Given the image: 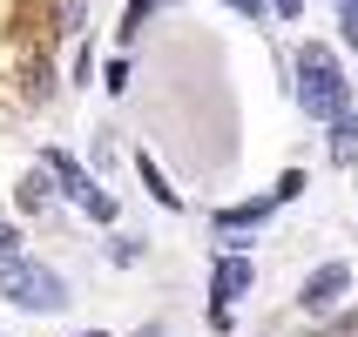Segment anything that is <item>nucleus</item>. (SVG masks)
<instances>
[{
  "instance_id": "f257e3e1",
  "label": "nucleus",
  "mask_w": 358,
  "mask_h": 337,
  "mask_svg": "<svg viewBox=\"0 0 358 337\" xmlns=\"http://www.w3.org/2000/svg\"><path fill=\"white\" fill-rule=\"evenodd\" d=\"M298 108L318 115V121L352 108V75L338 68V47H324V40H304L298 47Z\"/></svg>"
},
{
  "instance_id": "f03ea898",
  "label": "nucleus",
  "mask_w": 358,
  "mask_h": 337,
  "mask_svg": "<svg viewBox=\"0 0 358 337\" xmlns=\"http://www.w3.org/2000/svg\"><path fill=\"white\" fill-rule=\"evenodd\" d=\"M0 297L20 304V310H34V317H55L61 304H68V283H61L48 263L14 257V263H0Z\"/></svg>"
},
{
  "instance_id": "7ed1b4c3",
  "label": "nucleus",
  "mask_w": 358,
  "mask_h": 337,
  "mask_svg": "<svg viewBox=\"0 0 358 337\" xmlns=\"http://www.w3.org/2000/svg\"><path fill=\"white\" fill-rule=\"evenodd\" d=\"M41 169L55 176V189H61L68 202H75V209H88L95 223H115V196H108V189H101V182L88 176V169H81V162L68 156V149H48V156H41Z\"/></svg>"
},
{
  "instance_id": "20e7f679",
  "label": "nucleus",
  "mask_w": 358,
  "mask_h": 337,
  "mask_svg": "<svg viewBox=\"0 0 358 337\" xmlns=\"http://www.w3.org/2000/svg\"><path fill=\"white\" fill-rule=\"evenodd\" d=\"M345 290H352V270L331 257V263H318V270L298 283V304H304V310H338V297H345Z\"/></svg>"
},
{
  "instance_id": "39448f33",
  "label": "nucleus",
  "mask_w": 358,
  "mask_h": 337,
  "mask_svg": "<svg viewBox=\"0 0 358 337\" xmlns=\"http://www.w3.org/2000/svg\"><path fill=\"white\" fill-rule=\"evenodd\" d=\"M243 290H250V257H217V270H210V297H217V310H230Z\"/></svg>"
},
{
  "instance_id": "423d86ee",
  "label": "nucleus",
  "mask_w": 358,
  "mask_h": 337,
  "mask_svg": "<svg viewBox=\"0 0 358 337\" xmlns=\"http://www.w3.org/2000/svg\"><path fill=\"white\" fill-rule=\"evenodd\" d=\"M324 128H331V135H324V156L338 162V169H352V162H358V108H345V115H331Z\"/></svg>"
},
{
  "instance_id": "0eeeda50",
  "label": "nucleus",
  "mask_w": 358,
  "mask_h": 337,
  "mask_svg": "<svg viewBox=\"0 0 358 337\" xmlns=\"http://www.w3.org/2000/svg\"><path fill=\"white\" fill-rule=\"evenodd\" d=\"M271 209H278V189L257 196V202H237V209H217V230H223V237H243V230H257Z\"/></svg>"
},
{
  "instance_id": "6e6552de",
  "label": "nucleus",
  "mask_w": 358,
  "mask_h": 337,
  "mask_svg": "<svg viewBox=\"0 0 358 337\" xmlns=\"http://www.w3.org/2000/svg\"><path fill=\"white\" fill-rule=\"evenodd\" d=\"M136 169H142V182H149V196H156L162 209H182V196H176V189H169V176H162V169H156V162H149V156H136Z\"/></svg>"
},
{
  "instance_id": "1a4fd4ad",
  "label": "nucleus",
  "mask_w": 358,
  "mask_h": 337,
  "mask_svg": "<svg viewBox=\"0 0 358 337\" xmlns=\"http://www.w3.org/2000/svg\"><path fill=\"white\" fill-rule=\"evenodd\" d=\"M48 202H55V176H48V169H34V176L20 182V209H48Z\"/></svg>"
},
{
  "instance_id": "9d476101",
  "label": "nucleus",
  "mask_w": 358,
  "mask_h": 337,
  "mask_svg": "<svg viewBox=\"0 0 358 337\" xmlns=\"http://www.w3.org/2000/svg\"><path fill=\"white\" fill-rule=\"evenodd\" d=\"M156 7H169V0H129V7H122V27H115V34H122V40H136V34H142V20L156 14Z\"/></svg>"
},
{
  "instance_id": "9b49d317",
  "label": "nucleus",
  "mask_w": 358,
  "mask_h": 337,
  "mask_svg": "<svg viewBox=\"0 0 358 337\" xmlns=\"http://www.w3.org/2000/svg\"><path fill=\"white\" fill-rule=\"evenodd\" d=\"M338 34H345V47L358 54V0H338Z\"/></svg>"
},
{
  "instance_id": "f8f14e48",
  "label": "nucleus",
  "mask_w": 358,
  "mask_h": 337,
  "mask_svg": "<svg viewBox=\"0 0 358 337\" xmlns=\"http://www.w3.org/2000/svg\"><path fill=\"white\" fill-rule=\"evenodd\" d=\"M304 196V169H284L278 176V202H298Z\"/></svg>"
},
{
  "instance_id": "ddd939ff",
  "label": "nucleus",
  "mask_w": 358,
  "mask_h": 337,
  "mask_svg": "<svg viewBox=\"0 0 358 337\" xmlns=\"http://www.w3.org/2000/svg\"><path fill=\"white\" fill-rule=\"evenodd\" d=\"M108 257H115V263H136L142 257V237H115V243H108Z\"/></svg>"
},
{
  "instance_id": "4468645a",
  "label": "nucleus",
  "mask_w": 358,
  "mask_h": 337,
  "mask_svg": "<svg viewBox=\"0 0 358 337\" xmlns=\"http://www.w3.org/2000/svg\"><path fill=\"white\" fill-rule=\"evenodd\" d=\"M20 257V230H14V223H0V263H14Z\"/></svg>"
},
{
  "instance_id": "2eb2a0df",
  "label": "nucleus",
  "mask_w": 358,
  "mask_h": 337,
  "mask_svg": "<svg viewBox=\"0 0 358 337\" xmlns=\"http://www.w3.org/2000/svg\"><path fill=\"white\" fill-rule=\"evenodd\" d=\"M230 7H237L243 20H264V0H230Z\"/></svg>"
},
{
  "instance_id": "dca6fc26",
  "label": "nucleus",
  "mask_w": 358,
  "mask_h": 337,
  "mask_svg": "<svg viewBox=\"0 0 358 337\" xmlns=\"http://www.w3.org/2000/svg\"><path fill=\"white\" fill-rule=\"evenodd\" d=\"M271 7H278L284 20H298V7H304V0H271Z\"/></svg>"
},
{
  "instance_id": "f3484780",
  "label": "nucleus",
  "mask_w": 358,
  "mask_h": 337,
  "mask_svg": "<svg viewBox=\"0 0 358 337\" xmlns=\"http://www.w3.org/2000/svg\"><path fill=\"white\" fill-rule=\"evenodd\" d=\"M88 337H101V331H88Z\"/></svg>"
}]
</instances>
